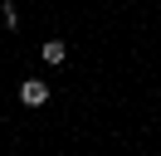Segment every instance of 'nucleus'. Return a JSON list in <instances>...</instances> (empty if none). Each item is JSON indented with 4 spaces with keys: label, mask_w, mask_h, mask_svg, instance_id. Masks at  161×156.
I'll return each mask as SVG.
<instances>
[{
    "label": "nucleus",
    "mask_w": 161,
    "mask_h": 156,
    "mask_svg": "<svg viewBox=\"0 0 161 156\" xmlns=\"http://www.w3.org/2000/svg\"><path fill=\"white\" fill-rule=\"evenodd\" d=\"M20 103H25V107L49 103V83H39V78H25V83H20Z\"/></svg>",
    "instance_id": "1"
},
{
    "label": "nucleus",
    "mask_w": 161,
    "mask_h": 156,
    "mask_svg": "<svg viewBox=\"0 0 161 156\" xmlns=\"http://www.w3.org/2000/svg\"><path fill=\"white\" fill-rule=\"evenodd\" d=\"M39 58H44V64H64V58H69V44H64V39H44Z\"/></svg>",
    "instance_id": "2"
},
{
    "label": "nucleus",
    "mask_w": 161,
    "mask_h": 156,
    "mask_svg": "<svg viewBox=\"0 0 161 156\" xmlns=\"http://www.w3.org/2000/svg\"><path fill=\"white\" fill-rule=\"evenodd\" d=\"M0 20H5V29H20V10H15V0L0 5Z\"/></svg>",
    "instance_id": "3"
}]
</instances>
